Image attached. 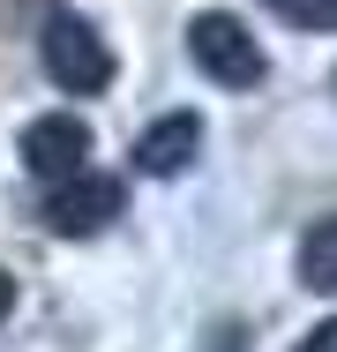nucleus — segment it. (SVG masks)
<instances>
[{
	"label": "nucleus",
	"mask_w": 337,
	"mask_h": 352,
	"mask_svg": "<svg viewBox=\"0 0 337 352\" xmlns=\"http://www.w3.org/2000/svg\"><path fill=\"white\" fill-rule=\"evenodd\" d=\"M188 53H195V68L210 75V82H225V90H255L270 75L255 30H248L240 15H225V8H202L195 23H188Z\"/></svg>",
	"instance_id": "1"
},
{
	"label": "nucleus",
	"mask_w": 337,
	"mask_h": 352,
	"mask_svg": "<svg viewBox=\"0 0 337 352\" xmlns=\"http://www.w3.org/2000/svg\"><path fill=\"white\" fill-rule=\"evenodd\" d=\"M38 53H45V75L75 90V98H98L105 82H113V53H105V38L83 23V15H53L45 23V38H38Z\"/></svg>",
	"instance_id": "2"
},
{
	"label": "nucleus",
	"mask_w": 337,
	"mask_h": 352,
	"mask_svg": "<svg viewBox=\"0 0 337 352\" xmlns=\"http://www.w3.org/2000/svg\"><path fill=\"white\" fill-rule=\"evenodd\" d=\"M120 217V180L113 173H67V180H53V195H45V225L61 232V240H90V232H105Z\"/></svg>",
	"instance_id": "3"
},
{
	"label": "nucleus",
	"mask_w": 337,
	"mask_h": 352,
	"mask_svg": "<svg viewBox=\"0 0 337 352\" xmlns=\"http://www.w3.org/2000/svg\"><path fill=\"white\" fill-rule=\"evenodd\" d=\"M83 157H90V120H75V113H38V120L23 128V165H30L38 180L83 173Z\"/></svg>",
	"instance_id": "4"
},
{
	"label": "nucleus",
	"mask_w": 337,
	"mask_h": 352,
	"mask_svg": "<svg viewBox=\"0 0 337 352\" xmlns=\"http://www.w3.org/2000/svg\"><path fill=\"white\" fill-rule=\"evenodd\" d=\"M202 150V120L195 113H165L157 128H142V142H135V165L150 173V180H173V173H188Z\"/></svg>",
	"instance_id": "5"
},
{
	"label": "nucleus",
	"mask_w": 337,
	"mask_h": 352,
	"mask_svg": "<svg viewBox=\"0 0 337 352\" xmlns=\"http://www.w3.org/2000/svg\"><path fill=\"white\" fill-rule=\"evenodd\" d=\"M300 285H315V292H337V217H323V225L300 240Z\"/></svg>",
	"instance_id": "6"
},
{
	"label": "nucleus",
	"mask_w": 337,
	"mask_h": 352,
	"mask_svg": "<svg viewBox=\"0 0 337 352\" xmlns=\"http://www.w3.org/2000/svg\"><path fill=\"white\" fill-rule=\"evenodd\" d=\"M270 8L300 30H337V0H270Z\"/></svg>",
	"instance_id": "7"
},
{
	"label": "nucleus",
	"mask_w": 337,
	"mask_h": 352,
	"mask_svg": "<svg viewBox=\"0 0 337 352\" xmlns=\"http://www.w3.org/2000/svg\"><path fill=\"white\" fill-rule=\"evenodd\" d=\"M300 352H337V315L323 322V330H307V345H300Z\"/></svg>",
	"instance_id": "8"
},
{
	"label": "nucleus",
	"mask_w": 337,
	"mask_h": 352,
	"mask_svg": "<svg viewBox=\"0 0 337 352\" xmlns=\"http://www.w3.org/2000/svg\"><path fill=\"white\" fill-rule=\"evenodd\" d=\"M8 307H15V278H0V322H8Z\"/></svg>",
	"instance_id": "9"
}]
</instances>
